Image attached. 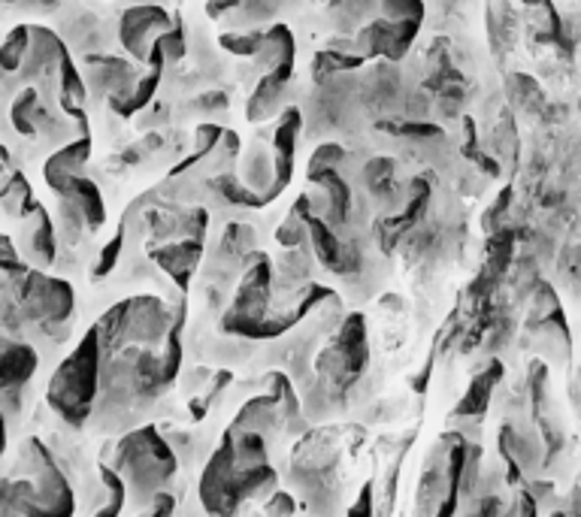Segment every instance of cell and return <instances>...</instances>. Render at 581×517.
Returning a JSON list of instances; mask_svg holds the SVG:
<instances>
[{
    "label": "cell",
    "mask_w": 581,
    "mask_h": 517,
    "mask_svg": "<svg viewBox=\"0 0 581 517\" xmlns=\"http://www.w3.org/2000/svg\"><path fill=\"white\" fill-rule=\"evenodd\" d=\"M0 515H13V493H10V478L0 481Z\"/></svg>",
    "instance_id": "26"
},
{
    "label": "cell",
    "mask_w": 581,
    "mask_h": 517,
    "mask_svg": "<svg viewBox=\"0 0 581 517\" xmlns=\"http://www.w3.org/2000/svg\"><path fill=\"white\" fill-rule=\"evenodd\" d=\"M173 324V309L158 297L128 299V345L155 348Z\"/></svg>",
    "instance_id": "6"
},
{
    "label": "cell",
    "mask_w": 581,
    "mask_h": 517,
    "mask_svg": "<svg viewBox=\"0 0 581 517\" xmlns=\"http://www.w3.org/2000/svg\"><path fill=\"white\" fill-rule=\"evenodd\" d=\"M203 251V239H182L177 245H167V248H158L152 258L161 263L164 272H170L173 275V282L179 285V291H189V275L197 267V260H201Z\"/></svg>",
    "instance_id": "12"
},
{
    "label": "cell",
    "mask_w": 581,
    "mask_h": 517,
    "mask_svg": "<svg viewBox=\"0 0 581 517\" xmlns=\"http://www.w3.org/2000/svg\"><path fill=\"white\" fill-rule=\"evenodd\" d=\"M85 82L97 97L128 95L134 88L136 73L128 58L116 54H85Z\"/></svg>",
    "instance_id": "8"
},
{
    "label": "cell",
    "mask_w": 581,
    "mask_h": 517,
    "mask_svg": "<svg viewBox=\"0 0 581 517\" xmlns=\"http://www.w3.org/2000/svg\"><path fill=\"white\" fill-rule=\"evenodd\" d=\"M7 167H10V151H7V149H3V146H0V173H3Z\"/></svg>",
    "instance_id": "29"
},
{
    "label": "cell",
    "mask_w": 581,
    "mask_h": 517,
    "mask_svg": "<svg viewBox=\"0 0 581 517\" xmlns=\"http://www.w3.org/2000/svg\"><path fill=\"white\" fill-rule=\"evenodd\" d=\"M173 19L164 10L161 3H136L131 10H124L122 22H119V40H122V49L134 61L146 64L149 61L152 49L161 42V37L170 30Z\"/></svg>",
    "instance_id": "5"
},
{
    "label": "cell",
    "mask_w": 581,
    "mask_h": 517,
    "mask_svg": "<svg viewBox=\"0 0 581 517\" xmlns=\"http://www.w3.org/2000/svg\"><path fill=\"white\" fill-rule=\"evenodd\" d=\"M0 333H3V327H0Z\"/></svg>",
    "instance_id": "30"
},
{
    "label": "cell",
    "mask_w": 581,
    "mask_h": 517,
    "mask_svg": "<svg viewBox=\"0 0 581 517\" xmlns=\"http://www.w3.org/2000/svg\"><path fill=\"white\" fill-rule=\"evenodd\" d=\"M255 58L261 61L264 73L273 67H279V64H291V61H294V34H291V27L288 25L267 27L264 46H261V52H257Z\"/></svg>",
    "instance_id": "14"
},
{
    "label": "cell",
    "mask_w": 581,
    "mask_h": 517,
    "mask_svg": "<svg viewBox=\"0 0 581 517\" xmlns=\"http://www.w3.org/2000/svg\"><path fill=\"white\" fill-rule=\"evenodd\" d=\"M370 490H373V481H366L364 490H361V500H358V505H352L349 508V515H361V512H373V505H370Z\"/></svg>",
    "instance_id": "27"
},
{
    "label": "cell",
    "mask_w": 581,
    "mask_h": 517,
    "mask_svg": "<svg viewBox=\"0 0 581 517\" xmlns=\"http://www.w3.org/2000/svg\"><path fill=\"white\" fill-rule=\"evenodd\" d=\"M112 466L119 469L128 490L146 505L155 493L170 488V481L177 476V454L170 448V442L158 433V427L149 423V427L131 430L116 445Z\"/></svg>",
    "instance_id": "2"
},
{
    "label": "cell",
    "mask_w": 581,
    "mask_h": 517,
    "mask_svg": "<svg viewBox=\"0 0 581 517\" xmlns=\"http://www.w3.org/2000/svg\"><path fill=\"white\" fill-rule=\"evenodd\" d=\"M40 95L37 88H25L19 91L13 100V109H10V119H13L15 131L25 136L37 134V112H40Z\"/></svg>",
    "instance_id": "16"
},
{
    "label": "cell",
    "mask_w": 581,
    "mask_h": 517,
    "mask_svg": "<svg viewBox=\"0 0 581 517\" xmlns=\"http://www.w3.org/2000/svg\"><path fill=\"white\" fill-rule=\"evenodd\" d=\"M122 248H124V231H119L107 245H104V251L97 255L95 270H92V279H95V282L107 279L109 272L116 270V263H119V258H122Z\"/></svg>",
    "instance_id": "21"
},
{
    "label": "cell",
    "mask_w": 581,
    "mask_h": 517,
    "mask_svg": "<svg viewBox=\"0 0 581 517\" xmlns=\"http://www.w3.org/2000/svg\"><path fill=\"white\" fill-rule=\"evenodd\" d=\"M291 76H294V61L291 64H279V67L267 70L261 76L255 95L249 100V109H245L249 122H267V119H273L282 109Z\"/></svg>",
    "instance_id": "9"
},
{
    "label": "cell",
    "mask_w": 581,
    "mask_h": 517,
    "mask_svg": "<svg viewBox=\"0 0 581 517\" xmlns=\"http://www.w3.org/2000/svg\"><path fill=\"white\" fill-rule=\"evenodd\" d=\"M0 73H3V70H0Z\"/></svg>",
    "instance_id": "31"
},
{
    "label": "cell",
    "mask_w": 581,
    "mask_h": 517,
    "mask_svg": "<svg viewBox=\"0 0 581 517\" xmlns=\"http://www.w3.org/2000/svg\"><path fill=\"white\" fill-rule=\"evenodd\" d=\"M55 221L46 212V206H37L31 216H25V231L19 239L22 258L37 263V267H52L55 263Z\"/></svg>",
    "instance_id": "10"
},
{
    "label": "cell",
    "mask_w": 581,
    "mask_h": 517,
    "mask_svg": "<svg viewBox=\"0 0 581 517\" xmlns=\"http://www.w3.org/2000/svg\"><path fill=\"white\" fill-rule=\"evenodd\" d=\"M27 46H31V25H19L7 34V40L0 42V70L3 73H19L25 61Z\"/></svg>",
    "instance_id": "17"
},
{
    "label": "cell",
    "mask_w": 581,
    "mask_h": 517,
    "mask_svg": "<svg viewBox=\"0 0 581 517\" xmlns=\"http://www.w3.org/2000/svg\"><path fill=\"white\" fill-rule=\"evenodd\" d=\"M19 469L25 472V478H31L43 515H73L76 500H73L70 481L40 439H27L22 445Z\"/></svg>",
    "instance_id": "4"
},
{
    "label": "cell",
    "mask_w": 581,
    "mask_h": 517,
    "mask_svg": "<svg viewBox=\"0 0 581 517\" xmlns=\"http://www.w3.org/2000/svg\"><path fill=\"white\" fill-rule=\"evenodd\" d=\"M197 109H203V112H213V109H228V95H221V91H206V95H201L197 100Z\"/></svg>",
    "instance_id": "25"
},
{
    "label": "cell",
    "mask_w": 581,
    "mask_h": 517,
    "mask_svg": "<svg viewBox=\"0 0 581 517\" xmlns=\"http://www.w3.org/2000/svg\"><path fill=\"white\" fill-rule=\"evenodd\" d=\"M497 376H500V367H497V364H494L491 372H485V376H475V381L470 384L467 396H463V399L458 403V408H455V415H463V418H470V415H482V411L487 408V396H491V387H494Z\"/></svg>",
    "instance_id": "15"
},
{
    "label": "cell",
    "mask_w": 581,
    "mask_h": 517,
    "mask_svg": "<svg viewBox=\"0 0 581 517\" xmlns=\"http://www.w3.org/2000/svg\"><path fill=\"white\" fill-rule=\"evenodd\" d=\"M264 34L267 30H245V34H221L218 42H221V49H228L233 58H255L261 52V46H264Z\"/></svg>",
    "instance_id": "18"
},
{
    "label": "cell",
    "mask_w": 581,
    "mask_h": 517,
    "mask_svg": "<svg viewBox=\"0 0 581 517\" xmlns=\"http://www.w3.org/2000/svg\"><path fill=\"white\" fill-rule=\"evenodd\" d=\"M379 10L391 22H424V0H379Z\"/></svg>",
    "instance_id": "20"
},
{
    "label": "cell",
    "mask_w": 581,
    "mask_h": 517,
    "mask_svg": "<svg viewBox=\"0 0 581 517\" xmlns=\"http://www.w3.org/2000/svg\"><path fill=\"white\" fill-rule=\"evenodd\" d=\"M58 197H70V200H76L82 206V212L88 218V231H100L104 224H107V206H104V194L97 188L92 179L80 176L70 179V185L64 188V194H58Z\"/></svg>",
    "instance_id": "13"
},
{
    "label": "cell",
    "mask_w": 581,
    "mask_h": 517,
    "mask_svg": "<svg viewBox=\"0 0 581 517\" xmlns=\"http://www.w3.org/2000/svg\"><path fill=\"white\" fill-rule=\"evenodd\" d=\"M264 512L267 515H291L294 512V500H291V493H285V490H276L267 496V503H264Z\"/></svg>",
    "instance_id": "24"
},
{
    "label": "cell",
    "mask_w": 581,
    "mask_h": 517,
    "mask_svg": "<svg viewBox=\"0 0 581 517\" xmlns=\"http://www.w3.org/2000/svg\"><path fill=\"white\" fill-rule=\"evenodd\" d=\"M88 155H92V136L80 134V139L68 143L64 149H58L43 167V176H46V185L55 190V194H64V188L70 185V179L80 176L82 167L88 163Z\"/></svg>",
    "instance_id": "11"
},
{
    "label": "cell",
    "mask_w": 581,
    "mask_h": 517,
    "mask_svg": "<svg viewBox=\"0 0 581 517\" xmlns=\"http://www.w3.org/2000/svg\"><path fill=\"white\" fill-rule=\"evenodd\" d=\"M88 227V218L82 212V206L70 197H61V233L70 245L80 243L82 231Z\"/></svg>",
    "instance_id": "19"
},
{
    "label": "cell",
    "mask_w": 581,
    "mask_h": 517,
    "mask_svg": "<svg viewBox=\"0 0 581 517\" xmlns=\"http://www.w3.org/2000/svg\"><path fill=\"white\" fill-rule=\"evenodd\" d=\"M68 58V46L64 40L49 30V27H31V46H27L25 61L19 67V76L25 82L52 79L61 70V61Z\"/></svg>",
    "instance_id": "7"
},
{
    "label": "cell",
    "mask_w": 581,
    "mask_h": 517,
    "mask_svg": "<svg viewBox=\"0 0 581 517\" xmlns=\"http://www.w3.org/2000/svg\"><path fill=\"white\" fill-rule=\"evenodd\" d=\"M161 46L167 61H182V58H185V27H182L179 19H173L170 30L161 37Z\"/></svg>",
    "instance_id": "23"
},
{
    "label": "cell",
    "mask_w": 581,
    "mask_h": 517,
    "mask_svg": "<svg viewBox=\"0 0 581 517\" xmlns=\"http://www.w3.org/2000/svg\"><path fill=\"white\" fill-rule=\"evenodd\" d=\"M7 415L0 411V457H3V451H7Z\"/></svg>",
    "instance_id": "28"
},
{
    "label": "cell",
    "mask_w": 581,
    "mask_h": 517,
    "mask_svg": "<svg viewBox=\"0 0 581 517\" xmlns=\"http://www.w3.org/2000/svg\"><path fill=\"white\" fill-rule=\"evenodd\" d=\"M100 367H104V342H100L97 327H92L68 360L58 367V372L49 381V391H46L49 406L70 427H82L92 418L97 387H100Z\"/></svg>",
    "instance_id": "1"
},
{
    "label": "cell",
    "mask_w": 581,
    "mask_h": 517,
    "mask_svg": "<svg viewBox=\"0 0 581 517\" xmlns=\"http://www.w3.org/2000/svg\"><path fill=\"white\" fill-rule=\"evenodd\" d=\"M342 161H346V149L337 146V143H325V146H318V151L312 155L310 173H318V170H339Z\"/></svg>",
    "instance_id": "22"
},
{
    "label": "cell",
    "mask_w": 581,
    "mask_h": 517,
    "mask_svg": "<svg viewBox=\"0 0 581 517\" xmlns=\"http://www.w3.org/2000/svg\"><path fill=\"white\" fill-rule=\"evenodd\" d=\"M15 297L27 324L61 327L68 324L76 309V294L64 279H55L40 270H27L15 282Z\"/></svg>",
    "instance_id": "3"
}]
</instances>
